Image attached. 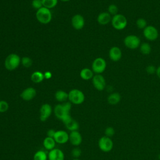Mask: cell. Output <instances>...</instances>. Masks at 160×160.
<instances>
[{"label": "cell", "instance_id": "cell-1", "mask_svg": "<svg viewBox=\"0 0 160 160\" xmlns=\"http://www.w3.org/2000/svg\"><path fill=\"white\" fill-rule=\"evenodd\" d=\"M71 107L72 104L69 101H66L62 104H56L54 108L53 112L55 116L64 123L71 118L70 114Z\"/></svg>", "mask_w": 160, "mask_h": 160}, {"label": "cell", "instance_id": "cell-2", "mask_svg": "<svg viewBox=\"0 0 160 160\" xmlns=\"http://www.w3.org/2000/svg\"><path fill=\"white\" fill-rule=\"evenodd\" d=\"M21 64V58L15 53L9 54L4 60V67L8 71H13Z\"/></svg>", "mask_w": 160, "mask_h": 160}, {"label": "cell", "instance_id": "cell-3", "mask_svg": "<svg viewBox=\"0 0 160 160\" xmlns=\"http://www.w3.org/2000/svg\"><path fill=\"white\" fill-rule=\"evenodd\" d=\"M36 18L41 24H47L52 20V13L50 9L42 7L36 11Z\"/></svg>", "mask_w": 160, "mask_h": 160}, {"label": "cell", "instance_id": "cell-4", "mask_svg": "<svg viewBox=\"0 0 160 160\" xmlns=\"http://www.w3.org/2000/svg\"><path fill=\"white\" fill-rule=\"evenodd\" d=\"M69 101L75 105H79L84 102L85 96L84 92L78 89H72L68 92Z\"/></svg>", "mask_w": 160, "mask_h": 160}, {"label": "cell", "instance_id": "cell-5", "mask_svg": "<svg viewBox=\"0 0 160 160\" xmlns=\"http://www.w3.org/2000/svg\"><path fill=\"white\" fill-rule=\"evenodd\" d=\"M111 22L112 26L115 29L121 31L125 29L127 26L128 20L124 15L121 14H117L112 17Z\"/></svg>", "mask_w": 160, "mask_h": 160}, {"label": "cell", "instance_id": "cell-6", "mask_svg": "<svg viewBox=\"0 0 160 160\" xmlns=\"http://www.w3.org/2000/svg\"><path fill=\"white\" fill-rule=\"evenodd\" d=\"M124 44L128 49H136L140 46L141 40L138 36L131 34L125 37L124 39Z\"/></svg>", "mask_w": 160, "mask_h": 160}, {"label": "cell", "instance_id": "cell-7", "mask_svg": "<svg viewBox=\"0 0 160 160\" xmlns=\"http://www.w3.org/2000/svg\"><path fill=\"white\" fill-rule=\"evenodd\" d=\"M106 68V62L102 58H97L92 62L91 69L95 74L102 73Z\"/></svg>", "mask_w": 160, "mask_h": 160}, {"label": "cell", "instance_id": "cell-8", "mask_svg": "<svg viewBox=\"0 0 160 160\" xmlns=\"http://www.w3.org/2000/svg\"><path fill=\"white\" fill-rule=\"evenodd\" d=\"M99 148L103 152H108L112 150L113 148V142L111 138L106 136L101 137L98 141Z\"/></svg>", "mask_w": 160, "mask_h": 160}, {"label": "cell", "instance_id": "cell-9", "mask_svg": "<svg viewBox=\"0 0 160 160\" xmlns=\"http://www.w3.org/2000/svg\"><path fill=\"white\" fill-rule=\"evenodd\" d=\"M143 36L148 41H155L158 39L159 36V32L156 27L150 25L147 26L143 29Z\"/></svg>", "mask_w": 160, "mask_h": 160}, {"label": "cell", "instance_id": "cell-10", "mask_svg": "<svg viewBox=\"0 0 160 160\" xmlns=\"http://www.w3.org/2000/svg\"><path fill=\"white\" fill-rule=\"evenodd\" d=\"M52 112V106L48 103H44L41 105L39 109V119L41 121H46Z\"/></svg>", "mask_w": 160, "mask_h": 160}, {"label": "cell", "instance_id": "cell-11", "mask_svg": "<svg viewBox=\"0 0 160 160\" xmlns=\"http://www.w3.org/2000/svg\"><path fill=\"white\" fill-rule=\"evenodd\" d=\"M93 86L98 91H101L106 87V80L101 74H96L92 78Z\"/></svg>", "mask_w": 160, "mask_h": 160}, {"label": "cell", "instance_id": "cell-12", "mask_svg": "<svg viewBox=\"0 0 160 160\" xmlns=\"http://www.w3.org/2000/svg\"><path fill=\"white\" fill-rule=\"evenodd\" d=\"M85 24V20L84 17L79 14L74 15L71 18V25L74 29L81 30Z\"/></svg>", "mask_w": 160, "mask_h": 160}, {"label": "cell", "instance_id": "cell-13", "mask_svg": "<svg viewBox=\"0 0 160 160\" xmlns=\"http://www.w3.org/2000/svg\"><path fill=\"white\" fill-rule=\"evenodd\" d=\"M36 90L32 87H28L24 89L21 93L20 96L22 99L25 101H29L32 100L36 96Z\"/></svg>", "mask_w": 160, "mask_h": 160}, {"label": "cell", "instance_id": "cell-14", "mask_svg": "<svg viewBox=\"0 0 160 160\" xmlns=\"http://www.w3.org/2000/svg\"><path fill=\"white\" fill-rule=\"evenodd\" d=\"M69 141L72 146L78 147L82 141V135L78 131H71L69 134Z\"/></svg>", "mask_w": 160, "mask_h": 160}, {"label": "cell", "instance_id": "cell-15", "mask_svg": "<svg viewBox=\"0 0 160 160\" xmlns=\"http://www.w3.org/2000/svg\"><path fill=\"white\" fill-rule=\"evenodd\" d=\"M54 139L56 143L63 144L69 141V134L64 130H58L56 131Z\"/></svg>", "mask_w": 160, "mask_h": 160}, {"label": "cell", "instance_id": "cell-16", "mask_svg": "<svg viewBox=\"0 0 160 160\" xmlns=\"http://www.w3.org/2000/svg\"><path fill=\"white\" fill-rule=\"evenodd\" d=\"M109 58L114 62L119 61L122 58V51L121 49L118 46L111 47L109 51Z\"/></svg>", "mask_w": 160, "mask_h": 160}, {"label": "cell", "instance_id": "cell-17", "mask_svg": "<svg viewBox=\"0 0 160 160\" xmlns=\"http://www.w3.org/2000/svg\"><path fill=\"white\" fill-rule=\"evenodd\" d=\"M48 160H64V154L62 150L54 148L48 153Z\"/></svg>", "mask_w": 160, "mask_h": 160}, {"label": "cell", "instance_id": "cell-18", "mask_svg": "<svg viewBox=\"0 0 160 160\" xmlns=\"http://www.w3.org/2000/svg\"><path fill=\"white\" fill-rule=\"evenodd\" d=\"M111 15L108 12H102L97 17V21L101 25H106L111 21Z\"/></svg>", "mask_w": 160, "mask_h": 160}, {"label": "cell", "instance_id": "cell-19", "mask_svg": "<svg viewBox=\"0 0 160 160\" xmlns=\"http://www.w3.org/2000/svg\"><path fill=\"white\" fill-rule=\"evenodd\" d=\"M66 128L69 130L70 132L71 131H78L79 128V124L78 122L73 119L72 117L68 119L67 121L64 122Z\"/></svg>", "mask_w": 160, "mask_h": 160}, {"label": "cell", "instance_id": "cell-20", "mask_svg": "<svg viewBox=\"0 0 160 160\" xmlns=\"http://www.w3.org/2000/svg\"><path fill=\"white\" fill-rule=\"evenodd\" d=\"M56 144V142L53 138H50L48 136H46L42 141V145L44 149L49 151L55 148Z\"/></svg>", "mask_w": 160, "mask_h": 160}, {"label": "cell", "instance_id": "cell-21", "mask_svg": "<svg viewBox=\"0 0 160 160\" xmlns=\"http://www.w3.org/2000/svg\"><path fill=\"white\" fill-rule=\"evenodd\" d=\"M79 76L82 79L88 81L89 79H92L94 76V72L91 69L84 68L81 70Z\"/></svg>", "mask_w": 160, "mask_h": 160}, {"label": "cell", "instance_id": "cell-22", "mask_svg": "<svg viewBox=\"0 0 160 160\" xmlns=\"http://www.w3.org/2000/svg\"><path fill=\"white\" fill-rule=\"evenodd\" d=\"M54 97L57 101L64 102L68 99V92L63 90H58L55 92Z\"/></svg>", "mask_w": 160, "mask_h": 160}, {"label": "cell", "instance_id": "cell-23", "mask_svg": "<svg viewBox=\"0 0 160 160\" xmlns=\"http://www.w3.org/2000/svg\"><path fill=\"white\" fill-rule=\"evenodd\" d=\"M121 95L118 92H112L110 94L107 98L108 102L111 105H116L121 101Z\"/></svg>", "mask_w": 160, "mask_h": 160}, {"label": "cell", "instance_id": "cell-24", "mask_svg": "<svg viewBox=\"0 0 160 160\" xmlns=\"http://www.w3.org/2000/svg\"><path fill=\"white\" fill-rule=\"evenodd\" d=\"M44 79V72L39 71L33 72L31 75V80L34 83H40Z\"/></svg>", "mask_w": 160, "mask_h": 160}, {"label": "cell", "instance_id": "cell-25", "mask_svg": "<svg viewBox=\"0 0 160 160\" xmlns=\"http://www.w3.org/2000/svg\"><path fill=\"white\" fill-rule=\"evenodd\" d=\"M48 153L44 150L36 151L33 156V160H48Z\"/></svg>", "mask_w": 160, "mask_h": 160}, {"label": "cell", "instance_id": "cell-26", "mask_svg": "<svg viewBox=\"0 0 160 160\" xmlns=\"http://www.w3.org/2000/svg\"><path fill=\"white\" fill-rule=\"evenodd\" d=\"M139 50L144 55H148L151 53V46L148 42H143L140 44Z\"/></svg>", "mask_w": 160, "mask_h": 160}, {"label": "cell", "instance_id": "cell-27", "mask_svg": "<svg viewBox=\"0 0 160 160\" xmlns=\"http://www.w3.org/2000/svg\"><path fill=\"white\" fill-rule=\"evenodd\" d=\"M58 0H42V6L49 9L54 8L58 4Z\"/></svg>", "mask_w": 160, "mask_h": 160}, {"label": "cell", "instance_id": "cell-28", "mask_svg": "<svg viewBox=\"0 0 160 160\" xmlns=\"http://www.w3.org/2000/svg\"><path fill=\"white\" fill-rule=\"evenodd\" d=\"M21 63L24 68H29L32 65V60L29 57L24 56L21 59Z\"/></svg>", "mask_w": 160, "mask_h": 160}, {"label": "cell", "instance_id": "cell-29", "mask_svg": "<svg viewBox=\"0 0 160 160\" xmlns=\"http://www.w3.org/2000/svg\"><path fill=\"white\" fill-rule=\"evenodd\" d=\"M136 24L138 27V28L141 29H144L148 25H147V21L144 18H138L136 20Z\"/></svg>", "mask_w": 160, "mask_h": 160}, {"label": "cell", "instance_id": "cell-30", "mask_svg": "<svg viewBox=\"0 0 160 160\" xmlns=\"http://www.w3.org/2000/svg\"><path fill=\"white\" fill-rule=\"evenodd\" d=\"M108 12L112 16L118 14V8L114 4H110L108 8Z\"/></svg>", "mask_w": 160, "mask_h": 160}, {"label": "cell", "instance_id": "cell-31", "mask_svg": "<svg viewBox=\"0 0 160 160\" xmlns=\"http://www.w3.org/2000/svg\"><path fill=\"white\" fill-rule=\"evenodd\" d=\"M9 109V104L5 100H0V112H6Z\"/></svg>", "mask_w": 160, "mask_h": 160}, {"label": "cell", "instance_id": "cell-32", "mask_svg": "<svg viewBox=\"0 0 160 160\" xmlns=\"http://www.w3.org/2000/svg\"><path fill=\"white\" fill-rule=\"evenodd\" d=\"M82 154L81 149L78 147H75L71 151V155L74 158H79Z\"/></svg>", "mask_w": 160, "mask_h": 160}, {"label": "cell", "instance_id": "cell-33", "mask_svg": "<svg viewBox=\"0 0 160 160\" xmlns=\"http://www.w3.org/2000/svg\"><path fill=\"white\" fill-rule=\"evenodd\" d=\"M31 5L32 8L36 10L43 7L42 0H32L31 2Z\"/></svg>", "mask_w": 160, "mask_h": 160}, {"label": "cell", "instance_id": "cell-34", "mask_svg": "<svg viewBox=\"0 0 160 160\" xmlns=\"http://www.w3.org/2000/svg\"><path fill=\"white\" fill-rule=\"evenodd\" d=\"M114 133H115L114 129L112 127H111V126H109V127L106 128L105 131H104L105 136H107V137H109V138L112 137L114 134Z\"/></svg>", "mask_w": 160, "mask_h": 160}, {"label": "cell", "instance_id": "cell-35", "mask_svg": "<svg viewBox=\"0 0 160 160\" xmlns=\"http://www.w3.org/2000/svg\"><path fill=\"white\" fill-rule=\"evenodd\" d=\"M146 71L147 72L148 74H153L156 72V68L154 66L152 65V64H150V65H148L146 68Z\"/></svg>", "mask_w": 160, "mask_h": 160}, {"label": "cell", "instance_id": "cell-36", "mask_svg": "<svg viewBox=\"0 0 160 160\" xmlns=\"http://www.w3.org/2000/svg\"><path fill=\"white\" fill-rule=\"evenodd\" d=\"M56 131H54V129H49L48 131H47V136L48 137H50V138H53L55 135Z\"/></svg>", "mask_w": 160, "mask_h": 160}, {"label": "cell", "instance_id": "cell-37", "mask_svg": "<svg viewBox=\"0 0 160 160\" xmlns=\"http://www.w3.org/2000/svg\"><path fill=\"white\" fill-rule=\"evenodd\" d=\"M52 76V74L51 73V71H46L44 72V79H50Z\"/></svg>", "mask_w": 160, "mask_h": 160}, {"label": "cell", "instance_id": "cell-38", "mask_svg": "<svg viewBox=\"0 0 160 160\" xmlns=\"http://www.w3.org/2000/svg\"><path fill=\"white\" fill-rule=\"evenodd\" d=\"M156 74L157 76L158 77V78L160 79V66H158V67L156 68Z\"/></svg>", "mask_w": 160, "mask_h": 160}, {"label": "cell", "instance_id": "cell-39", "mask_svg": "<svg viewBox=\"0 0 160 160\" xmlns=\"http://www.w3.org/2000/svg\"><path fill=\"white\" fill-rule=\"evenodd\" d=\"M60 1H64V2H66V1H70V0H60Z\"/></svg>", "mask_w": 160, "mask_h": 160}, {"label": "cell", "instance_id": "cell-40", "mask_svg": "<svg viewBox=\"0 0 160 160\" xmlns=\"http://www.w3.org/2000/svg\"><path fill=\"white\" fill-rule=\"evenodd\" d=\"M72 160H80L79 158H74V159H73Z\"/></svg>", "mask_w": 160, "mask_h": 160}, {"label": "cell", "instance_id": "cell-41", "mask_svg": "<svg viewBox=\"0 0 160 160\" xmlns=\"http://www.w3.org/2000/svg\"><path fill=\"white\" fill-rule=\"evenodd\" d=\"M158 158H159V159L160 160V154H159V156H158Z\"/></svg>", "mask_w": 160, "mask_h": 160}]
</instances>
